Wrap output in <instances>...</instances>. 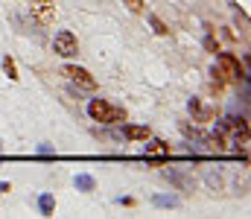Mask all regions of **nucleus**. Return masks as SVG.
Returning a JSON list of instances; mask_svg holds the SVG:
<instances>
[{
	"label": "nucleus",
	"mask_w": 251,
	"mask_h": 219,
	"mask_svg": "<svg viewBox=\"0 0 251 219\" xmlns=\"http://www.w3.org/2000/svg\"><path fill=\"white\" fill-rule=\"evenodd\" d=\"M88 114H91V120L105 123V126L126 123V111L123 108H114V105H108L105 99H91V102H88Z\"/></svg>",
	"instance_id": "1"
},
{
	"label": "nucleus",
	"mask_w": 251,
	"mask_h": 219,
	"mask_svg": "<svg viewBox=\"0 0 251 219\" xmlns=\"http://www.w3.org/2000/svg\"><path fill=\"white\" fill-rule=\"evenodd\" d=\"M53 53L62 56V59H73V56L79 53V41H76V35H73L70 29L56 32V38H53Z\"/></svg>",
	"instance_id": "2"
},
{
	"label": "nucleus",
	"mask_w": 251,
	"mask_h": 219,
	"mask_svg": "<svg viewBox=\"0 0 251 219\" xmlns=\"http://www.w3.org/2000/svg\"><path fill=\"white\" fill-rule=\"evenodd\" d=\"M216 65L228 73L231 79H246V65H243L234 53H222V50H219V62H216Z\"/></svg>",
	"instance_id": "3"
},
{
	"label": "nucleus",
	"mask_w": 251,
	"mask_h": 219,
	"mask_svg": "<svg viewBox=\"0 0 251 219\" xmlns=\"http://www.w3.org/2000/svg\"><path fill=\"white\" fill-rule=\"evenodd\" d=\"M64 76L70 79V82H76V85H82V88H88V91H94L97 88V79L91 76V73L85 71V68H76V65H64Z\"/></svg>",
	"instance_id": "4"
},
{
	"label": "nucleus",
	"mask_w": 251,
	"mask_h": 219,
	"mask_svg": "<svg viewBox=\"0 0 251 219\" xmlns=\"http://www.w3.org/2000/svg\"><path fill=\"white\" fill-rule=\"evenodd\" d=\"M29 15H32L35 24H53V18H56V6H53L50 0H38V3L29 6Z\"/></svg>",
	"instance_id": "5"
},
{
	"label": "nucleus",
	"mask_w": 251,
	"mask_h": 219,
	"mask_svg": "<svg viewBox=\"0 0 251 219\" xmlns=\"http://www.w3.org/2000/svg\"><path fill=\"white\" fill-rule=\"evenodd\" d=\"M187 111L193 114V123H210V120L216 117V111H213V108H207L201 99H190Z\"/></svg>",
	"instance_id": "6"
},
{
	"label": "nucleus",
	"mask_w": 251,
	"mask_h": 219,
	"mask_svg": "<svg viewBox=\"0 0 251 219\" xmlns=\"http://www.w3.org/2000/svg\"><path fill=\"white\" fill-rule=\"evenodd\" d=\"M167 158H170V146L164 144V141H149V144H146V161L161 164V161H167Z\"/></svg>",
	"instance_id": "7"
},
{
	"label": "nucleus",
	"mask_w": 251,
	"mask_h": 219,
	"mask_svg": "<svg viewBox=\"0 0 251 219\" xmlns=\"http://www.w3.org/2000/svg\"><path fill=\"white\" fill-rule=\"evenodd\" d=\"M123 135L128 141H149L152 138L149 126H123Z\"/></svg>",
	"instance_id": "8"
},
{
	"label": "nucleus",
	"mask_w": 251,
	"mask_h": 219,
	"mask_svg": "<svg viewBox=\"0 0 251 219\" xmlns=\"http://www.w3.org/2000/svg\"><path fill=\"white\" fill-rule=\"evenodd\" d=\"M73 187H76L79 193H91V190L97 187V181H94V175H88V172H79V175L73 178Z\"/></svg>",
	"instance_id": "9"
},
{
	"label": "nucleus",
	"mask_w": 251,
	"mask_h": 219,
	"mask_svg": "<svg viewBox=\"0 0 251 219\" xmlns=\"http://www.w3.org/2000/svg\"><path fill=\"white\" fill-rule=\"evenodd\" d=\"M38 211H41L44 217H53V211H56V196H53V193H41V196H38Z\"/></svg>",
	"instance_id": "10"
},
{
	"label": "nucleus",
	"mask_w": 251,
	"mask_h": 219,
	"mask_svg": "<svg viewBox=\"0 0 251 219\" xmlns=\"http://www.w3.org/2000/svg\"><path fill=\"white\" fill-rule=\"evenodd\" d=\"M3 73H6L12 82H18V65H15L12 56H3Z\"/></svg>",
	"instance_id": "11"
},
{
	"label": "nucleus",
	"mask_w": 251,
	"mask_h": 219,
	"mask_svg": "<svg viewBox=\"0 0 251 219\" xmlns=\"http://www.w3.org/2000/svg\"><path fill=\"white\" fill-rule=\"evenodd\" d=\"M152 205L155 208H178V199L176 196H152Z\"/></svg>",
	"instance_id": "12"
},
{
	"label": "nucleus",
	"mask_w": 251,
	"mask_h": 219,
	"mask_svg": "<svg viewBox=\"0 0 251 219\" xmlns=\"http://www.w3.org/2000/svg\"><path fill=\"white\" fill-rule=\"evenodd\" d=\"M149 26H152L158 35H170V26H167V24H164L158 15H149Z\"/></svg>",
	"instance_id": "13"
},
{
	"label": "nucleus",
	"mask_w": 251,
	"mask_h": 219,
	"mask_svg": "<svg viewBox=\"0 0 251 219\" xmlns=\"http://www.w3.org/2000/svg\"><path fill=\"white\" fill-rule=\"evenodd\" d=\"M210 76H213V82H216V88H222V85H225V82L231 79V76H228V73L222 71L219 65H213V68H210Z\"/></svg>",
	"instance_id": "14"
},
{
	"label": "nucleus",
	"mask_w": 251,
	"mask_h": 219,
	"mask_svg": "<svg viewBox=\"0 0 251 219\" xmlns=\"http://www.w3.org/2000/svg\"><path fill=\"white\" fill-rule=\"evenodd\" d=\"M164 175H167V178H170V181H173V184H178V187H187V178H184V175H181V172H176V170H167V172H164Z\"/></svg>",
	"instance_id": "15"
},
{
	"label": "nucleus",
	"mask_w": 251,
	"mask_h": 219,
	"mask_svg": "<svg viewBox=\"0 0 251 219\" xmlns=\"http://www.w3.org/2000/svg\"><path fill=\"white\" fill-rule=\"evenodd\" d=\"M181 135H187V138H196V141H201V132H199L196 126H187V123H181Z\"/></svg>",
	"instance_id": "16"
},
{
	"label": "nucleus",
	"mask_w": 251,
	"mask_h": 219,
	"mask_svg": "<svg viewBox=\"0 0 251 219\" xmlns=\"http://www.w3.org/2000/svg\"><path fill=\"white\" fill-rule=\"evenodd\" d=\"M126 6H128V12H134V15H140L143 12V0H123Z\"/></svg>",
	"instance_id": "17"
},
{
	"label": "nucleus",
	"mask_w": 251,
	"mask_h": 219,
	"mask_svg": "<svg viewBox=\"0 0 251 219\" xmlns=\"http://www.w3.org/2000/svg\"><path fill=\"white\" fill-rule=\"evenodd\" d=\"M204 47H207L210 53H219V44L213 41V35H207V38H204Z\"/></svg>",
	"instance_id": "18"
},
{
	"label": "nucleus",
	"mask_w": 251,
	"mask_h": 219,
	"mask_svg": "<svg viewBox=\"0 0 251 219\" xmlns=\"http://www.w3.org/2000/svg\"><path fill=\"white\" fill-rule=\"evenodd\" d=\"M38 152H41V155H53V146H50V144H41V146H38Z\"/></svg>",
	"instance_id": "19"
}]
</instances>
